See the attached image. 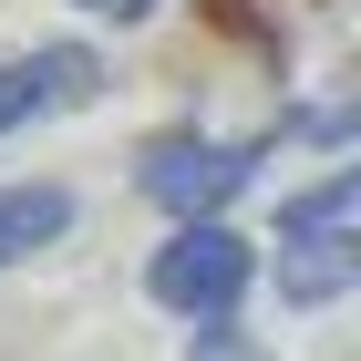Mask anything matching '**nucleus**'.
Segmentation results:
<instances>
[{
  "mask_svg": "<svg viewBox=\"0 0 361 361\" xmlns=\"http://www.w3.org/2000/svg\"><path fill=\"white\" fill-rule=\"evenodd\" d=\"M83 11H114V21H145L155 0H83Z\"/></svg>",
  "mask_w": 361,
  "mask_h": 361,
  "instance_id": "0eeeda50",
  "label": "nucleus"
},
{
  "mask_svg": "<svg viewBox=\"0 0 361 361\" xmlns=\"http://www.w3.org/2000/svg\"><path fill=\"white\" fill-rule=\"evenodd\" d=\"M73 227V196L62 186H0V269H21L31 248H52Z\"/></svg>",
  "mask_w": 361,
  "mask_h": 361,
  "instance_id": "39448f33",
  "label": "nucleus"
},
{
  "mask_svg": "<svg viewBox=\"0 0 361 361\" xmlns=\"http://www.w3.org/2000/svg\"><path fill=\"white\" fill-rule=\"evenodd\" d=\"M258 289V248L227 217H186L166 227V248L145 258V300L176 320H238V300Z\"/></svg>",
  "mask_w": 361,
  "mask_h": 361,
  "instance_id": "f03ea898",
  "label": "nucleus"
},
{
  "mask_svg": "<svg viewBox=\"0 0 361 361\" xmlns=\"http://www.w3.org/2000/svg\"><path fill=\"white\" fill-rule=\"evenodd\" d=\"M186 361H269V341H258V331H227V320H196Z\"/></svg>",
  "mask_w": 361,
  "mask_h": 361,
  "instance_id": "423d86ee",
  "label": "nucleus"
},
{
  "mask_svg": "<svg viewBox=\"0 0 361 361\" xmlns=\"http://www.w3.org/2000/svg\"><path fill=\"white\" fill-rule=\"evenodd\" d=\"M104 93V62L83 42H42V52H0V135L31 114H83Z\"/></svg>",
  "mask_w": 361,
  "mask_h": 361,
  "instance_id": "20e7f679",
  "label": "nucleus"
},
{
  "mask_svg": "<svg viewBox=\"0 0 361 361\" xmlns=\"http://www.w3.org/2000/svg\"><path fill=\"white\" fill-rule=\"evenodd\" d=\"M351 279H361V166H331L279 207V300L331 310Z\"/></svg>",
  "mask_w": 361,
  "mask_h": 361,
  "instance_id": "f257e3e1",
  "label": "nucleus"
},
{
  "mask_svg": "<svg viewBox=\"0 0 361 361\" xmlns=\"http://www.w3.org/2000/svg\"><path fill=\"white\" fill-rule=\"evenodd\" d=\"M258 155H269L258 135H155L135 155V186L155 196L176 227H186V217H227V196H248Z\"/></svg>",
  "mask_w": 361,
  "mask_h": 361,
  "instance_id": "7ed1b4c3",
  "label": "nucleus"
}]
</instances>
